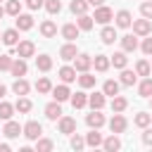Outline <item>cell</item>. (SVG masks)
<instances>
[{
	"instance_id": "obj_32",
	"label": "cell",
	"mask_w": 152,
	"mask_h": 152,
	"mask_svg": "<svg viewBox=\"0 0 152 152\" xmlns=\"http://www.w3.org/2000/svg\"><path fill=\"white\" fill-rule=\"evenodd\" d=\"M76 78H78L81 88H93L95 86V76H90L88 71H81V76H76Z\"/></svg>"
},
{
	"instance_id": "obj_22",
	"label": "cell",
	"mask_w": 152,
	"mask_h": 152,
	"mask_svg": "<svg viewBox=\"0 0 152 152\" xmlns=\"http://www.w3.org/2000/svg\"><path fill=\"white\" fill-rule=\"evenodd\" d=\"M59 78H62V83L76 81V69H74V66H62V69H59Z\"/></svg>"
},
{
	"instance_id": "obj_45",
	"label": "cell",
	"mask_w": 152,
	"mask_h": 152,
	"mask_svg": "<svg viewBox=\"0 0 152 152\" xmlns=\"http://www.w3.org/2000/svg\"><path fill=\"white\" fill-rule=\"evenodd\" d=\"M71 147H74V150H83V147H86V140H83L76 131H74V135H71Z\"/></svg>"
},
{
	"instance_id": "obj_43",
	"label": "cell",
	"mask_w": 152,
	"mask_h": 152,
	"mask_svg": "<svg viewBox=\"0 0 152 152\" xmlns=\"http://www.w3.org/2000/svg\"><path fill=\"white\" fill-rule=\"evenodd\" d=\"M36 150H38V152H50V150H52V140L38 138V140H36Z\"/></svg>"
},
{
	"instance_id": "obj_1",
	"label": "cell",
	"mask_w": 152,
	"mask_h": 152,
	"mask_svg": "<svg viewBox=\"0 0 152 152\" xmlns=\"http://www.w3.org/2000/svg\"><path fill=\"white\" fill-rule=\"evenodd\" d=\"M21 133H24L28 140H38V138H40V133H43V126H40L38 121H28V124L21 128Z\"/></svg>"
},
{
	"instance_id": "obj_26",
	"label": "cell",
	"mask_w": 152,
	"mask_h": 152,
	"mask_svg": "<svg viewBox=\"0 0 152 152\" xmlns=\"http://www.w3.org/2000/svg\"><path fill=\"white\" fill-rule=\"evenodd\" d=\"M93 64H95L97 71H107V69H109V57H107V55H95V57H93Z\"/></svg>"
},
{
	"instance_id": "obj_11",
	"label": "cell",
	"mask_w": 152,
	"mask_h": 152,
	"mask_svg": "<svg viewBox=\"0 0 152 152\" xmlns=\"http://www.w3.org/2000/svg\"><path fill=\"white\" fill-rule=\"evenodd\" d=\"M50 93H52V97H55L57 102H64V100H69V97H71V93H69L66 83H62V86H55Z\"/></svg>"
},
{
	"instance_id": "obj_15",
	"label": "cell",
	"mask_w": 152,
	"mask_h": 152,
	"mask_svg": "<svg viewBox=\"0 0 152 152\" xmlns=\"http://www.w3.org/2000/svg\"><path fill=\"white\" fill-rule=\"evenodd\" d=\"M45 116L50 119V121H57L59 116H62V107H59V102L55 100V102H50L48 107H45Z\"/></svg>"
},
{
	"instance_id": "obj_29",
	"label": "cell",
	"mask_w": 152,
	"mask_h": 152,
	"mask_svg": "<svg viewBox=\"0 0 152 152\" xmlns=\"http://www.w3.org/2000/svg\"><path fill=\"white\" fill-rule=\"evenodd\" d=\"M150 121H152V116H150L147 112H140V114H135V119H133V124H135L138 128H147Z\"/></svg>"
},
{
	"instance_id": "obj_51",
	"label": "cell",
	"mask_w": 152,
	"mask_h": 152,
	"mask_svg": "<svg viewBox=\"0 0 152 152\" xmlns=\"http://www.w3.org/2000/svg\"><path fill=\"white\" fill-rule=\"evenodd\" d=\"M104 0H88V5H93V7H100Z\"/></svg>"
},
{
	"instance_id": "obj_17",
	"label": "cell",
	"mask_w": 152,
	"mask_h": 152,
	"mask_svg": "<svg viewBox=\"0 0 152 152\" xmlns=\"http://www.w3.org/2000/svg\"><path fill=\"white\" fill-rule=\"evenodd\" d=\"M0 40H2L5 45H10V48H12V45H17V43H19V31H17V28H7V31L2 33V38H0Z\"/></svg>"
},
{
	"instance_id": "obj_9",
	"label": "cell",
	"mask_w": 152,
	"mask_h": 152,
	"mask_svg": "<svg viewBox=\"0 0 152 152\" xmlns=\"http://www.w3.org/2000/svg\"><path fill=\"white\" fill-rule=\"evenodd\" d=\"M86 124L90 128H100V126H104V114H100V109H93V114L86 116Z\"/></svg>"
},
{
	"instance_id": "obj_37",
	"label": "cell",
	"mask_w": 152,
	"mask_h": 152,
	"mask_svg": "<svg viewBox=\"0 0 152 152\" xmlns=\"http://www.w3.org/2000/svg\"><path fill=\"white\" fill-rule=\"evenodd\" d=\"M135 78H138L135 71H131V69H124V71H121V83H124V86H133Z\"/></svg>"
},
{
	"instance_id": "obj_12",
	"label": "cell",
	"mask_w": 152,
	"mask_h": 152,
	"mask_svg": "<svg viewBox=\"0 0 152 152\" xmlns=\"http://www.w3.org/2000/svg\"><path fill=\"white\" fill-rule=\"evenodd\" d=\"M76 131V119H71V116H59V133H74Z\"/></svg>"
},
{
	"instance_id": "obj_3",
	"label": "cell",
	"mask_w": 152,
	"mask_h": 152,
	"mask_svg": "<svg viewBox=\"0 0 152 152\" xmlns=\"http://www.w3.org/2000/svg\"><path fill=\"white\" fill-rule=\"evenodd\" d=\"M133 24V33L135 36H150V31H152V24H150V19H135V21H131Z\"/></svg>"
},
{
	"instance_id": "obj_25",
	"label": "cell",
	"mask_w": 152,
	"mask_h": 152,
	"mask_svg": "<svg viewBox=\"0 0 152 152\" xmlns=\"http://www.w3.org/2000/svg\"><path fill=\"white\" fill-rule=\"evenodd\" d=\"M126 62H128L126 52H114V55H112V59H109V64H114L116 69H126Z\"/></svg>"
},
{
	"instance_id": "obj_53",
	"label": "cell",
	"mask_w": 152,
	"mask_h": 152,
	"mask_svg": "<svg viewBox=\"0 0 152 152\" xmlns=\"http://www.w3.org/2000/svg\"><path fill=\"white\" fill-rule=\"evenodd\" d=\"M5 93H7V88H5V86H2V83H0V100H2V97H5Z\"/></svg>"
},
{
	"instance_id": "obj_14",
	"label": "cell",
	"mask_w": 152,
	"mask_h": 152,
	"mask_svg": "<svg viewBox=\"0 0 152 152\" xmlns=\"http://www.w3.org/2000/svg\"><path fill=\"white\" fill-rule=\"evenodd\" d=\"M33 28V17L31 14H17V31H28Z\"/></svg>"
},
{
	"instance_id": "obj_40",
	"label": "cell",
	"mask_w": 152,
	"mask_h": 152,
	"mask_svg": "<svg viewBox=\"0 0 152 152\" xmlns=\"http://www.w3.org/2000/svg\"><path fill=\"white\" fill-rule=\"evenodd\" d=\"M150 71H152V66H150V62H145V59H140V62L135 64V74H138V76H150Z\"/></svg>"
},
{
	"instance_id": "obj_47",
	"label": "cell",
	"mask_w": 152,
	"mask_h": 152,
	"mask_svg": "<svg viewBox=\"0 0 152 152\" xmlns=\"http://www.w3.org/2000/svg\"><path fill=\"white\" fill-rule=\"evenodd\" d=\"M12 66V57L10 55H0V69H10Z\"/></svg>"
},
{
	"instance_id": "obj_33",
	"label": "cell",
	"mask_w": 152,
	"mask_h": 152,
	"mask_svg": "<svg viewBox=\"0 0 152 152\" xmlns=\"http://www.w3.org/2000/svg\"><path fill=\"white\" fill-rule=\"evenodd\" d=\"M102 93H104V95H112V97H114V95H119V83H116V81H112V78H109V81H104Z\"/></svg>"
},
{
	"instance_id": "obj_56",
	"label": "cell",
	"mask_w": 152,
	"mask_h": 152,
	"mask_svg": "<svg viewBox=\"0 0 152 152\" xmlns=\"http://www.w3.org/2000/svg\"><path fill=\"white\" fill-rule=\"evenodd\" d=\"M0 2H2V0H0Z\"/></svg>"
},
{
	"instance_id": "obj_41",
	"label": "cell",
	"mask_w": 152,
	"mask_h": 152,
	"mask_svg": "<svg viewBox=\"0 0 152 152\" xmlns=\"http://www.w3.org/2000/svg\"><path fill=\"white\" fill-rule=\"evenodd\" d=\"M86 10H88L86 0H71V12L74 14H86Z\"/></svg>"
},
{
	"instance_id": "obj_39",
	"label": "cell",
	"mask_w": 152,
	"mask_h": 152,
	"mask_svg": "<svg viewBox=\"0 0 152 152\" xmlns=\"http://www.w3.org/2000/svg\"><path fill=\"white\" fill-rule=\"evenodd\" d=\"M126 107H128L126 97H121V95H114V97H112V109H114V112H124Z\"/></svg>"
},
{
	"instance_id": "obj_38",
	"label": "cell",
	"mask_w": 152,
	"mask_h": 152,
	"mask_svg": "<svg viewBox=\"0 0 152 152\" xmlns=\"http://www.w3.org/2000/svg\"><path fill=\"white\" fill-rule=\"evenodd\" d=\"M36 90H38V93H43V95H45V93H50V90H52L50 78H45V76H43V78H38V81H36Z\"/></svg>"
},
{
	"instance_id": "obj_2",
	"label": "cell",
	"mask_w": 152,
	"mask_h": 152,
	"mask_svg": "<svg viewBox=\"0 0 152 152\" xmlns=\"http://www.w3.org/2000/svg\"><path fill=\"white\" fill-rule=\"evenodd\" d=\"M97 24H109L112 19H114V12L109 10V7H104V5H100V7H95V17H93Z\"/></svg>"
},
{
	"instance_id": "obj_24",
	"label": "cell",
	"mask_w": 152,
	"mask_h": 152,
	"mask_svg": "<svg viewBox=\"0 0 152 152\" xmlns=\"http://www.w3.org/2000/svg\"><path fill=\"white\" fill-rule=\"evenodd\" d=\"M102 147H104L107 152H114V150H119V147H121V140L116 138V133H112L107 140H102Z\"/></svg>"
},
{
	"instance_id": "obj_18",
	"label": "cell",
	"mask_w": 152,
	"mask_h": 152,
	"mask_svg": "<svg viewBox=\"0 0 152 152\" xmlns=\"http://www.w3.org/2000/svg\"><path fill=\"white\" fill-rule=\"evenodd\" d=\"M100 38H102L104 45H112V43L116 40V28H114V26H104V28L100 31Z\"/></svg>"
},
{
	"instance_id": "obj_46",
	"label": "cell",
	"mask_w": 152,
	"mask_h": 152,
	"mask_svg": "<svg viewBox=\"0 0 152 152\" xmlns=\"http://www.w3.org/2000/svg\"><path fill=\"white\" fill-rule=\"evenodd\" d=\"M140 14H142L145 19H152V0H150V2H142V5H140Z\"/></svg>"
},
{
	"instance_id": "obj_42",
	"label": "cell",
	"mask_w": 152,
	"mask_h": 152,
	"mask_svg": "<svg viewBox=\"0 0 152 152\" xmlns=\"http://www.w3.org/2000/svg\"><path fill=\"white\" fill-rule=\"evenodd\" d=\"M12 114H14V107L10 104V102H0V119H12Z\"/></svg>"
},
{
	"instance_id": "obj_7",
	"label": "cell",
	"mask_w": 152,
	"mask_h": 152,
	"mask_svg": "<svg viewBox=\"0 0 152 152\" xmlns=\"http://www.w3.org/2000/svg\"><path fill=\"white\" fill-rule=\"evenodd\" d=\"M126 119L121 116V112H116L114 116H112V121H109V128H112V133H124L126 131Z\"/></svg>"
},
{
	"instance_id": "obj_57",
	"label": "cell",
	"mask_w": 152,
	"mask_h": 152,
	"mask_svg": "<svg viewBox=\"0 0 152 152\" xmlns=\"http://www.w3.org/2000/svg\"><path fill=\"white\" fill-rule=\"evenodd\" d=\"M0 38H2V36H0Z\"/></svg>"
},
{
	"instance_id": "obj_4",
	"label": "cell",
	"mask_w": 152,
	"mask_h": 152,
	"mask_svg": "<svg viewBox=\"0 0 152 152\" xmlns=\"http://www.w3.org/2000/svg\"><path fill=\"white\" fill-rule=\"evenodd\" d=\"M33 52H36V45H33L31 40H19V43H17V55H19V57L26 59V57H33Z\"/></svg>"
},
{
	"instance_id": "obj_30",
	"label": "cell",
	"mask_w": 152,
	"mask_h": 152,
	"mask_svg": "<svg viewBox=\"0 0 152 152\" xmlns=\"http://www.w3.org/2000/svg\"><path fill=\"white\" fill-rule=\"evenodd\" d=\"M86 145H90V147H97V145H102V135L97 133V128H93V131L86 135Z\"/></svg>"
},
{
	"instance_id": "obj_48",
	"label": "cell",
	"mask_w": 152,
	"mask_h": 152,
	"mask_svg": "<svg viewBox=\"0 0 152 152\" xmlns=\"http://www.w3.org/2000/svg\"><path fill=\"white\" fill-rule=\"evenodd\" d=\"M45 5V0H26V7L28 10H40Z\"/></svg>"
},
{
	"instance_id": "obj_36",
	"label": "cell",
	"mask_w": 152,
	"mask_h": 152,
	"mask_svg": "<svg viewBox=\"0 0 152 152\" xmlns=\"http://www.w3.org/2000/svg\"><path fill=\"white\" fill-rule=\"evenodd\" d=\"M5 12H7V14H12V17H17V14L21 12V2H19V0H7Z\"/></svg>"
},
{
	"instance_id": "obj_19",
	"label": "cell",
	"mask_w": 152,
	"mask_h": 152,
	"mask_svg": "<svg viewBox=\"0 0 152 152\" xmlns=\"http://www.w3.org/2000/svg\"><path fill=\"white\" fill-rule=\"evenodd\" d=\"M78 31H81V28H78L76 24H66V26H62V36H64L66 40H76V38H78Z\"/></svg>"
},
{
	"instance_id": "obj_54",
	"label": "cell",
	"mask_w": 152,
	"mask_h": 152,
	"mask_svg": "<svg viewBox=\"0 0 152 152\" xmlns=\"http://www.w3.org/2000/svg\"><path fill=\"white\" fill-rule=\"evenodd\" d=\"M2 17H5V7H0V19H2Z\"/></svg>"
},
{
	"instance_id": "obj_10",
	"label": "cell",
	"mask_w": 152,
	"mask_h": 152,
	"mask_svg": "<svg viewBox=\"0 0 152 152\" xmlns=\"http://www.w3.org/2000/svg\"><path fill=\"white\" fill-rule=\"evenodd\" d=\"M76 55H78V50H76V45H74L71 40H69L66 45H62V48H59V57H62L64 62H69V59H74Z\"/></svg>"
},
{
	"instance_id": "obj_50",
	"label": "cell",
	"mask_w": 152,
	"mask_h": 152,
	"mask_svg": "<svg viewBox=\"0 0 152 152\" xmlns=\"http://www.w3.org/2000/svg\"><path fill=\"white\" fill-rule=\"evenodd\" d=\"M142 142H145V145H152V128H147V131L142 133Z\"/></svg>"
},
{
	"instance_id": "obj_13",
	"label": "cell",
	"mask_w": 152,
	"mask_h": 152,
	"mask_svg": "<svg viewBox=\"0 0 152 152\" xmlns=\"http://www.w3.org/2000/svg\"><path fill=\"white\" fill-rule=\"evenodd\" d=\"M114 19H116V26H119V28H128V26H131V21H133L128 10H119Z\"/></svg>"
},
{
	"instance_id": "obj_23",
	"label": "cell",
	"mask_w": 152,
	"mask_h": 152,
	"mask_svg": "<svg viewBox=\"0 0 152 152\" xmlns=\"http://www.w3.org/2000/svg\"><path fill=\"white\" fill-rule=\"evenodd\" d=\"M12 90H14V95H26V93L31 90V86H28V81H24V78H17V81L12 83Z\"/></svg>"
},
{
	"instance_id": "obj_27",
	"label": "cell",
	"mask_w": 152,
	"mask_h": 152,
	"mask_svg": "<svg viewBox=\"0 0 152 152\" xmlns=\"http://www.w3.org/2000/svg\"><path fill=\"white\" fill-rule=\"evenodd\" d=\"M71 104H74V109L86 107V104H88V95H86V93H71Z\"/></svg>"
},
{
	"instance_id": "obj_49",
	"label": "cell",
	"mask_w": 152,
	"mask_h": 152,
	"mask_svg": "<svg viewBox=\"0 0 152 152\" xmlns=\"http://www.w3.org/2000/svg\"><path fill=\"white\" fill-rule=\"evenodd\" d=\"M140 48H142V52H145V55H152V38H145Z\"/></svg>"
},
{
	"instance_id": "obj_31",
	"label": "cell",
	"mask_w": 152,
	"mask_h": 152,
	"mask_svg": "<svg viewBox=\"0 0 152 152\" xmlns=\"http://www.w3.org/2000/svg\"><path fill=\"white\" fill-rule=\"evenodd\" d=\"M76 26H78L81 31H90V28H93V17H88V14H78Z\"/></svg>"
},
{
	"instance_id": "obj_35",
	"label": "cell",
	"mask_w": 152,
	"mask_h": 152,
	"mask_svg": "<svg viewBox=\"0 0 152 152\" xmlns=\"http://www.w3.org/2000/svg\"><path fill=\"white\" fill-rule=\"evenodd\" d=\"M138 95H140V97H150V95H152V78H145V81L138 86Z\"/></svg>"
},
{
	"instance_id": "obj_16",
	"label": "cell",
	"mask_w": 152,
	"mask_h": 152,
	"mask_svg": "<svg viewBox=\"0 0 152 152\" xmlns=\"http://www.w3.org/2000/svg\"><path fill=\"white\" fill-rule=\"evenodd\" d=\"M21 128H24V126H19L17 121H12V119H7V124H5V128H2V133H5L7 138H17V135L21 133Z\"/></svg>"
},
{
	"instance_id": "obj_44",
	"label": "cell",
	"mask_w": 152,
	"mask_h": 152,
	"mask_svg": "<svg viewBox=\"0 0 152 152\" xmlns=\"http://www.w3.org/2000/svg\"><path fill=\"white\" fill-rule=\"evenodd\" d=\"M45 10H48L50 14H59L62 2H59V0H45Z\"/></svg>"
},
{
	"instance_id": "obj_34",
	"label": "cell",
	"mask_w": 152,
	"mask_h": 152,
	"mask_svg": "<svg viewBox=\"0 0 152 152\" xmlns=\"http://www.w3.org/2000/svg\"><path fill=\"white\" fill-rule=\"evenodd\" d=\"M14 109H17V112H21V114L31 112V100H28V97H24V95H19V100H17Z\"/></svg>"
},
{
	"instance_id": "obj_6",
	"label": "cell",
	"mask_w": 152,
	"mask_h": 152,
	"mask_svg": "<svg viewBox=\"0 0 152 152\" xmlns=\"http://www.w3.org/2000/svg\"><path fill=\"white\" fill-rule=\"evenodd\" d=\"M10 71H12V76H17V78H21V76H26V71H28V66H26V62H24V57H19V59H12V66H10Z\"/></svg>"
},
{
	"instance_id": "obj_28",
	"label": "cell",
	"mask_w": 152,
	"mask_h": 152,
	"mask_svg": "<svg viewBox=\"0 0 152 152\" xmlns=\"http://www.w3.org/2000/svg\"><path fill=\"white\" fill-rule=\"evenodd\" d=\"M88 104H90L93 109H102V107H104V93H93V95L88 97Z\"/></svg>"
},
{
	"instance_id": "obj_8",
	"label": "cell",
	"mask_w": 152,
	"mask_h": 152,
	"mask_svg": "<svg viewBox=\"0 0 152 152\" xmlns=\"http://www.w3.org/2000/svg\"><path fill=\"white\" fill-rule=\"evenodd\" d=\"M40 36H43V38H55V36H57V24H55L52 19H45V21L40 24Z\"/></svg>"
},
{
	"instance_id": "obj_5",
	"label": "cell",
	"mask_w": 152,
	"mask_h": 152,
	"mask_svg": "<svg viewBox=\"0 0 152 152\" xmlns=\"http://www.w3.org/2000/svg\"><path fill=\"white\" fill-rule=\"evenodd\" d=\"M90 64H93V57L90 55H76L74 57V69L76 71H88Z\"/></svg>"
},
{
	"instance_id": "obj_52",
	"label": "cell",
	"mask_w": 152,
	"mask_h": 152,
	"mask_svg": "<svg viewBox=\"0 0 152 152\" xmlns=\"http://www.w3.org/2000/svg\"><path fill=\"white\" fill-rule=\"evenodd\" d=\"M0 152H10V145H5V142H0Z\"/></svg>"
},
{
	"instance_id": "obj_55",
	"label": "cell",
	"mask_w": 152,
	"mask_h": 152,
	"mask_svg": "<svg viewBox=\"0 0 152 152\" xmlns=\"http://www.w3.org/2000/svg\"><path fill=\"white\" fill-rule=\"evenodd\" d=\"M150 97H152V95H150ZM150 104H152V100H150Z\"/></svg>"
},
{
	"instance_id": "obj_21",
	"label": "cell",
	"mask_w": 152,
	"mask_h": 152,
	"mask_svg": "<svg viewBox=\"0 0 152 152\" xmlns=\"http://www.w3.org/2000/svg\"><path fill=\"white\" fill-rule=\"evenodd\" d=\"M36 66H38L40 71H50V69H52V57H50V55H38V57H36Z\"/></svg>"
},
{
	"instance_id": "obj_20",
	"label": "cell",
	"mask_w": 152,
	"mask_h": 152,
	"mask_svg": "<svg viewBox=\"0 0 152 152\" xmlns=\"http://www.w3.org/2000/svg\"><path fill=\"white\" fill-rule=\"evenodd\" d=\"M121 48H124V52H133V50L138 48V38L131 36V33L124 36V38H121Z\"/></svg>"
}]
</instances>
